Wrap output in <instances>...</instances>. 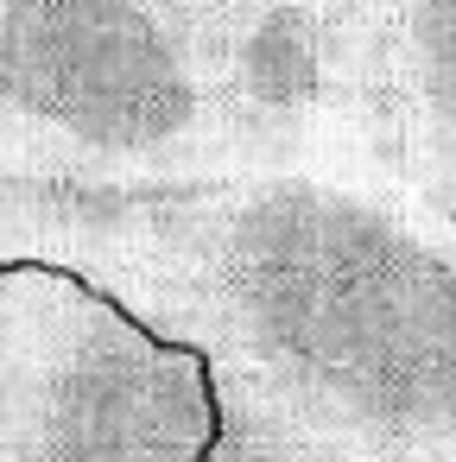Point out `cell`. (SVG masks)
<instances>
[{
    "mask_svg": "<svg viewBox=\"0 0 456 462\" xmlns=\"http://www.w3.org/2000/svg\"><path fill=\"white\" fill-rule=\"evenodd\" d=\"M209 361L102 285L0 260V462H203Z\"/></svg>",
    "mask_w": 456,
    "mask_h": 462,
    "instance_id": "3957f363",
    "label": "cell"
},
{
    "mask_svg": "<svg viewBox=\"0 0 456 462\" xmlns=\"http://www.w3.org/2000/svg\"><path fill=\"white\" fill-rule=\"evenodd\" d=\"M0 260L64 266L336 462H456V247L323 171H0Z\"/></svg>",
    "mask_w": 456,
    "mask_h": 462,
    "instance_id": "6da1fadb",
    "label": "cell"
},
{
    "mask_svg": "<svg viewBox=\"0 0 456 462\" xmlns=\"http://www.w3.org/2000/svg\"><path fill=\"white\" fill-rule=\"evenodd\" d=\"M386 127L393 178L456 235V0L386 7Z\"/></svg>",
    "mask_w": 456,
    "mask_h": 462,
    "instance_id": "277c9868",
    "label": "cell"
},
{
    "mask_svg": "<svg viewBox=\"0 0 456 462\" xmlns=\"http://www.w3.org/2000/svg\"><path fill=\"white\" fill-rule=\"evenodd\" d=\"M0 159L51 178H222L165 0H0Z\"/></svg>",
    "mask_w": 456,
    "mask_h": 462,
    "instance_id": "7a4b0ae2",
    "label": "cell"
},
{
    "mask_svg": "<svg viewBox=\"0 0 456 462\" xmlns=\"http://www.w3.org/2000/svg\"><path fill=\"white\" fill-rule=\"evenodd\" d=\"M216 405H222V424H216L203 462H336L330 449H317L304 430H292L266 399H254L228 374H216Z\"/></svg>",
    "mask_w": 456,
    "mask_h": 462,
    "instance_id": "5b68a950",
    "label": "cell"
}]
</instances>
